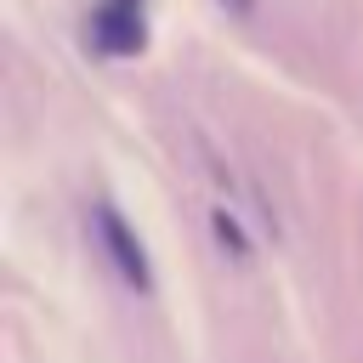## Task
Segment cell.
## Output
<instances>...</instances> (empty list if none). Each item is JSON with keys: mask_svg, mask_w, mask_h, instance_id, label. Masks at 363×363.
Here are the masks:
<instances>
[{"mask_svg": "<svg viewBox=\"0 0 363 363\" xmlns=\"http://www.w3.org/2000/svg\"><path fill=\"white\" fill-rule=\"evenodd\" d=\"M91 227H96V244H102L108 267L119 272V284L136 289V295H153V267H147V250H142V238L130 233V221H125L108 199H96V204H91Z\"/></svg>", "mask_w": 363, "mask_h": 363, "instance_id": "6da1fadb", "label": "cell"}, {"mask_svg": "<svg viewBox=\"0 0 363 363\" xmlns=\"http://www.w3.org/2000/svg\"><path fill=\"white\" fill-rule=\"evenodd\" d=\"M91 40H96L108 57L142 51V11H136V0H102V6L91 11Z\"/></svg>", "mask_w": 363, "mask_h": 363, "instance_id": "7a4b0ae2", "label": "cell"}, {"mask_svg": "<svg viewBox=\"0 0 363 363\" xmlns=\"http://www.w3.org/2000/svg\"><path fill=\"white\" fill-rule=\"evenodd\" d=\"M216 238H221V250H227L233 261H244V255H250V244H244V233H238V221H233L227 210H216Z\"/></svg>", "mask_w": 363, "mask_h": 363, "instance_id": "3957f363", "label": "cell"}]
</instances>
